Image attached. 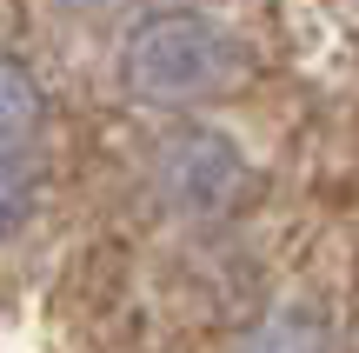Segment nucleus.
I'll return each mask as SVG.
<instances>
[{
	"label": "nucleus",
	"instance_id": "3",
	"mask_svg": "<svg viewBox=\"0 0 359 353\" xmlns=\"http://www.w3.org/2000/svg\"><path fill=\"white\" fill-rule=\"evenodd\" d=\"M40 120H47V93H40V80L27 74L20 60L0 53V160H20L27 147H34Z\"/></svg>",
	"mask_w": 359,
	"mask_h": 353
},
{
	"label": "nucleus",
	"instance_id": "2",
	"mask_svg": "<svg viewBox=\"0 0 359 353\" xmlns=\"http://www.w3.org/2000/svg\"><path fill=\"white\" fill-rule=\"evenodd\" d=\"M154 194L167 200L173 213H193V220H219L233 213L246 194H253V167L240 160V147L226 133L187 127L173 140H160L154 154Z\"/></svg>",
	"mask_w": 359,
	"mask_h": 353
},
{
	"label": "nucleus",
	"instance_id": "5",
	"mask_svg": "<svg viewBox=\"0 0 359 353\" xmlns=\"http://www.w3.org/2000/svg\"><path fill=\"white\" fill-rule=\"evenodd\" d=\"M34 200H40L34 173H20L13 160H0V240H13L27 220H34Z\"/></svg>",
	"mask_w": 359,
	"mask_h": 353
},
{
	"label": "nucleus",
	"instance_id": "1",
	"mask_svg": "<svg viewBox=\"0 0 359 353\" xmlns=\"http://www.w3.org/2000/svg\"><path fill=\"white\" fill-rule=\"evenodd\" d=\"M253 47L200 7L147 13L120 47V87L147 107H206L246 87Z\"/></svg>",
	"mask_w": 359,
	"mask_h": 353
},
{
	"label": "nucleus",
	"instance_id": "4",
	"mask_svg": "<svg viewBox=\"0 0 359 353\" xmlns=\"http://www.w3.org/2000/svg\"><path fill=\"white\" fill-rule=\"evenodd\" d=\"M233 353H333V327L320 307H273L259 327L240 333Z\"/></svg>",
	"mask_w": 359,
	"mask_h": 353
}]
</instances>
